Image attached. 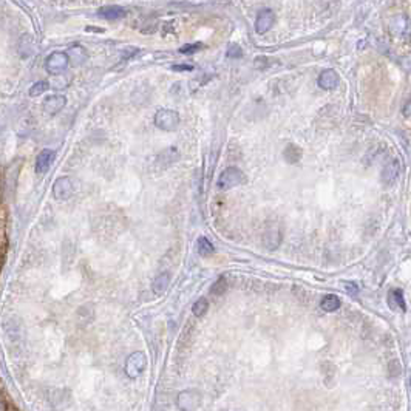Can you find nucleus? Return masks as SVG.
Returning a JSON list of instances; mask_svg holds the SVG:
<instances>
[{
	"instance_id": "obj_28",
	"label": "nucleus",
	"mask_w": 411,
	"mask_h": 411,
	"mask_svg": "<svg viewBox=\"0 0 411 411\" xmlns=\"http://www.w3.org/2000/svg\"><path fill=\"white\" fill-rule=\"evenodd\" d=\"M172 70L173 72H192L193 67L192 65H173Z\"/></svg>"
},
{
	"instance_id": "obj_11",
	"label": "nucleus",
	"mask_w": 411,
	"mask_h": 411,
	"mask_svg": "<svg viewBox=\"0 0 411 411\" xmlns=\"http://www.w3.org/2000/svg\"><path fill=\"white\" fill-rule=\"evenodd\" d=\"M65 54H67V58H68V64H72L75 67L82 65L85 61H87V58H88L87 50H85L82 45H72Z\"/></svg>"
},
{
	"instance_id": "obj_3",
	"label": "nucleus",
	"mask_w": 411,
	"mask_h": 411,
	"mask_svg": "<svg viewBox=\"0 0 411 411\" xmlns=\"http://www.w3.org/2000/svg\"><path fill=\"white\" fill-rule=\"evenodd\" d=\"M147 366V357L144 352L136 351L125 360V374L130 379H138Z\"/></svg>"
},
{
	"instance_id": "obj_17",
	"label": "nucleus",
	"mask_w": 411,
	"mask_h": 411,
	"mask_svg": "<svg viewBox=\"0 0 411 411\" xmlns=\"http://www.w3.org/2000/svg\"><path fill=\"white\" fill-rule=\"evenodd\" d=\"M283 157L289 164H297L302 160V149L295 144H288L285 152H283Z\"/></svg>"
},
{
	"instance_id": "obj_4",
	"label": "nucleus",
	"mask_w": 411,
	"mask_h": 411,
	"mask_svg": "<svg viewBox=\"0 0 411 411\" xmlns=\"http://www.w3.org/2000/svg\"><path fill=\"white\" fill-rule=\"evenodd\" d=\"M68 58H67V54L62 53V51H54L51 53L47 61H45V70L53 75V76H59L62 75L65 70L68 68Z\"/></svg>"
},
{
	"instance_id": "obj_23",
	"label": "nucleus",
	"mask_w": 411,
	"mask_h": 411,
	"mask_svg": "<svg viewBox=\"0 0 411 411\" xmlns=\"http://www.w3.org/2000/svg\"><path fill=\"white\" fill-rule=\"evenodd\" d=\"M226 291H228V281H226L224 277H220L210 288V292L214 295H223Z\"/></svg>"
},
{
	"instance_id": "obj_20",
	"label": "nucleus",
	"mask_w": 411,
	"mask_h": 411,
	"mask_svg": "<svg viewBox=\"0 0 411 411\" xmlns=\"http://www.w3.org/2000/svg\"><path fill=\"white\" fill-rule=\"evenodd\" d=\"M196 249H198V253L203 255V257H209L215 252V247L212 245L206 237H200L196 242Z\"/></svg>"
},
{
	"instance_id": "obj_5",
	"label": "nucleus",
	"mask_w": 411,
	"mask_h": 411,
	"mask_svg": "<svg viewBox=\"0 0 411 411\" xmlns=\"http://www.w3.org/2000/svg\"><path fill=\"white\" fill-rule=\"evenodd\" d=\"M73 192H75V186L70 176H61L53 184V196L58 201L68 200V198L73 195Z\"/></svg>"
},
{
	"instance_id": "obj_24",
	"label": "nucleus",
	"mask_w": 411,
	"mask_h": 411,
	"mask_svg": "<svg viewBox=\"0 0 411 411\" xmlns=\"http://www.w3.org/2000/svg\"><path fill=\"white\" fill-rule=\"evenodd\" d=\"M226 56H228L229 59H240L243 56V50L238 45H231L228 51H226Z\"/></svg>"
},
{
	"instance_id": "obj_9",
	"label": "nucleus",
	"mask_w": 411,
	"mask_h": 411,
	"mask_svg": "<svg viewBox=\"0 0 411 411\" xmlns=\"http://www.w3.org/2000/svg\"><path fill=\"white\" fill-rule=\"evenodd\" d=\"M65 105H67V97L62 94H51L45 97V101L42 102V108H44L48 115H58Z\"/></svg>"
},
{
	"instance_id": "obj_27",
	"label": "nucleus",
	"mask_w": 411,
	"mask_h": 411,
	"mask_svg": "<svg viewBox=\"0 0 411 411\" xmlns=\"http://www.w3.org/2000/svg\"><path fill=\"white\" fill-rule=\"evenodd\" d=\"M345 289H346V292L351 294V295H357V294H359V288H357L356 283H346Z\"/></svg>"
},
{
	"instance_id": "obj_21",
	"label": "nucleus",
	"mask_w": 411,
	"mask_h": 411,
	"mask_svg": "<svg viewBox=\"0 0 411 411\" xmlns=\"http://www.w3.org/2000/svg\"><path fill=\"white\" fill-rule=\"evenodd\" d=\"M207 311H209V302H207V299H203V297L198 299L192 306V313L195 317H204Z\"/></svg>"
},
{
	"instance_id": "obj_18",
	"label": "nucleus",
	"mask_w": 411,
	"mask_h": 411,
	"mask_svg": "<svg viewBox=\"0 0 411 411\" xmlns=\"http://www.w3.org/2000/svg\"><path fill=\"white\" fill-rule=\"evenodd\" d=\"M320 308L323 311H327V313H334V311H337L340 308V300H338V297L334 295V294H328V295H325L322 302H320Z\"/></svg>"
},
{
	"instance_id": "obj_12",
	"label": "nucleus",
	"mask_w": 411,
	"mask_h": 411,
	"mask_svg": "<svg viewBox=\"0 0 411 411\" xmlns=\"http://www.w3.org/2000/svg\"><path fill=\"white\" fill-rule=\"evenodd\" d=\"M317 83L323 90H334L338 85V75L334 72V70H325V72L320 73Z\"/></svg>"
},
{
	"instance_id": "obj_16",
	"label": "nucleus",
	"mask_w": 411,
	"mask_h": 411,
	"mask_svg": "<svg viewBox=\"0 0 411 411\" xmlns=\"http://www.w3.org/2000/svg\"><path fill=\"white\" fill-rule=\"evenodd\" d=\"M388 305L391 306V309L394 311H405L407 306H405V300H404V294L401 289H393L390 294H388Z\"/></svg>"
},
{
	"instance_id": "obj_7",
	"label": "nucleus",
	"mask_w": 411,
	"mask_h": 411,
	"mask_svg": "<svg viewBox=\"0 0 411 411\" xmlns=\"http://www.w3.org/2000/svg\"><path fill=\"white\" fill-rule=\"evenodd\" d=\"M401 161L398 158H393L391 161H388L384 167V170H382V182L385 184V186H391V184H394L396 181H398V178L401 176Z\"/></svg>"
},
{
	"instance_id": "obj_30",
	"label": "nucleus",
	"mask_w": 411,
	"mask_h": 411,
	"mask_svg": "<svg viewBox=\"0 0 411 411\" xmlns=\"http://www.w3.org/2000/svg\"><path fill=\"white\" fill-rule=\"evenodd\" d=\"M5 408H6V407H5V402H3L2 399H0V411H6Z\"/></svg>"
},
{
	"instance_id": "obj_26",
	"label": "nucleus",
	"mask_w": 411,
	"mask_h": 411,
	"mask_svg": "<svg viewBox=\"0 0 411 411\" xmlns=\"http://www.w3.org/2000/svg\"><path fill=\"white\" fill-rule=\"evenodd\" d=\"M203 48H204L203 44H192V45H184L179 51H181L182 54H189V53L200 51V50H203Z\"/></svg>"
},
{
	"instance_id": "obj_14",
	"label": "nucleus",
	"mask_w": 411,
	"mask_h": 411,
	"mask_svg": "<svg viewBox=\"0 0 411 411\" xmlns=\"http://www.w3.org/2000/svg\"><path fill=\"white\" fill-rule=\"evenodd\" d=\"M178 160H179V152H178V149H176V147H168V149H165L164 152H161V153L158 155L157 163L160 164L161 168H164V167H168V165L175 164Z\"/></svg>"
},
{
	"instance_id": "obj_2",
	"label": "nucleus",
	"mask_w": 411,
	"mask_h": 411,
	"mask_svg": "<svg viewBox=\"0 0 411 411\" xmlns=\"http://www.w3.org/2000/svg\"><path fill=\"white\" fill-rule=\"evenodd\" d=\"M246 182V176L245 173L240 170L238 167H228V168H224L217 184H218V187L221 190H229V189H234L237 186H240V184H245Z\"/></svg>"
},
{
	"instance_id": "obj_22",
	"label": "nucleus",
	"mask_w": 411,
	"mask_h": 411,
	"mask_svg": "<svg viewBox=\"0 0 411 411\" xmlns=\"http://www.w3.org/2000/svg\"><path fill=\"white\" fill-rule=\"evenodd\" d=\"M48 88H50V83H48L47 81H39V82H36L34 85H31V88H30V96L37 97V96H40V94H44Z\"/></svg>"
},
{
	"instance_id": "obj_15",
	"label": "nucleus",
	"mask_w": 411,
	"mask_h": 411,
	"mask_svg": "<svg viewBox=\"0 0 411 411\" xmlns=\"http://www.w3.org/2000/svg\"><path fill=\"white\" fill-rule=\"evenodd\" d=\"M168 285H170V274L163 272V274H160L157 278L153 280L152 289H153V292L157 294V295H163L168 289Z\"/></svg>"
},
{
	"instance_id": "obj_29",
	"label": "nucleus",
	"mask_w": 411,
	"mask_h": 411,
	"mask_svg": "<svg viewBox=\"0 0 411 411\" xmlns=\"http://www.w3.org/2000/svg\"><path fill=\"white\" fill-rule=\"evenodd\" d=\"M402 113H404V116H405V118H410V101H407V102H405Z\"/></svg>"
},
{
	"instance_id": "obj_1",
	"label": "nucleus",
	"mask_w": 411,
	"mask_h": 411,
	"mask_svg": "<svg viewBox=\"0 0 411 411\" xmlns=\"http://www.w3.org/2000/svg\"><path fill=\"white\" fill-rule=\"evenodd\" d=\"M155 125L158 127L160 130L164 132H173L179 127L181 122V116L178 115V111L170 110V108H160L157 113H155L153 118Z\"/></svg>"
},
{
	"instance_id": "obj_6",
	"label": "nucleus",
	"mask_w": 411,
	"mask_h": 411,
	"mask_svg": "<svg viewBox=\"0 0 411 411\" xmlns=\"http://www.w3.org/2000/svg\"><path fill=\"white\" fill-rule=\"evenodd\" d=\"M275 23V12L272 9H261L258 12V16L257 19H255V31H257L258 34H264L267 33L271 28L274 26Z\"/></svg>"
},
{
	"instance_id": "obj_13",
	"label": "nucleus",
	"mask_w": 411,
	"mask_h": 411,
	"mask_svg": "<svg viewBox=\"0 0 411 411\" xmlns=\"http://www.w3.org/2000/svg\"><path fill=\"white\" fill-rule=\"evenodd\" d=\"M97 16L105 19V20H121L127 16V11L121 6L110 5V6H104V8L99 9Z\"/></svg>"
},
{
	"instance_id": "obj_25",
	"label": "nucleus",
	"mask_w": 411,
	"mask_h": 411,
	"mask_svg": "<svg viewBox=\"0 0 411 411\" xmlns=\"http://www.w3.org/2000/svg\"><path fill=\"white\" fill-rule=\"evenodd\" d=\"M388 373L393 376V377H396V376H399L401 373H402V365L398 362V360H391L390 363H388Z\"/></svg>"
},
{
	"instance_id": "obj_8",
	"label": "nucleus",
	"mask_w": 411,
	"mask_h": 411,
	"mask_svg": "<svg viewBox=\"0 0 411 411\" xmlns=\"http://www.w3.org/2000/svg\"><path fill=\"white\" fill-rule=\"evenodd\" d=\"M181 411H195L200 405V394L196 391H182L176 401Z\"/></svg>"
},
{
	"instance_id": "obj_19",
	"label": "nucleus",
	"mask_w": 411,
	"mask_h": 411,
	"mask_svg": "<svg viewBox=\"0 0 411 411\" xmlns=\"http://www.w3.org/2000/svg\"><path fill=\"white\" fill-rule=\"evenodd\" d=\"M280 242H281V234H280V231H278L277 228H272V229H269V231L266 232L264 243H266L267 249L272 250V249L278 247Z\"/></svg>"
},
{
	"instance_id": "obj_10",
	"label": "nucleus",
	"mask_w": 411,
	"mask_h": 411,
	"mask_svg": "<svg viewBox=\"0 0 411 411\" xmlns=\"http://www.w3.org/2000/svg\"><path fill=\"white\" fill-rule=\"evenodd\" d=\"M54 158H56L54 150H50V149L42 150V152L37 155V158H36V172H37L39 175L47 173V170H48V168L53 165V163H54Z\"/></svg>"
}]
</instances>
